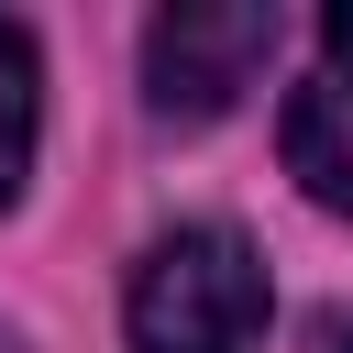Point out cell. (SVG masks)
<instances>
[{"label": "cell", "instance_id": "6da1fadb", "mask_svg": "<svg viewBox=\"0 0 353 353\" xmlns=\"http://www.w3.org/2000/svg\"><path fill=\"white\" fill-rule=\"evenodd\" d=\"M132 353H265V265L243 232L188 221L132 265Z\"/></svg>", "mask_w": 353, "mask_h": 353}, {"label": "cell", "instance_id": "7a4b0ae2", "mask_svg": "<svg viewBox=\"0 0 353 353\" xmlns=\"http://www.w3.org/2000/svg\"><path fill=\"white\" fill-rule=\"evenodd\" d=\"M276 55V11L265 0H221V11H165L154 33H143V88H154V110L165 121H221L243 88H254V66Z\"/></svg>", "mask_w": 353, "mask_h": 353}, {"label": "cell", "instance_id": "3957f363", "mask_svg": "<svg viewBox=\"0 0 353 353\" xmlns=\"http://www.w3.org/2000/svg\"><path fill=\"white\" fill-rule=\"evenodd\" d=\"M287 176H298L320 210L353 221V11L320 22V66H309V88L287 99Z\"/></svg>", "mask_w": 353, "mask_h": 353}, {"label": "cell", "instance_id": "277c9868", "mask_svg": "<svg viewBox=\"0 0 353 353\" xmlns=\"http://www.w3.org/2000/svg\"><path fill=\"white\" fill-rule=\"evenodd\" d=\"M22 165H33V33L0 22V210L22 199Z\"/></svg>", "mask_w": 353, "mask_h": 353}, {"label": "cell", "instance_id": "5b68a950", "mask_svg": "<svg viewBox=\"0 0 353 353\" xmlns=\"http://www.w3.org/2000/svg\"><path fill=\"white\" fill-rule=\"evenodd\" d=\"M320 353H353V320H331V331H320Z\"/></svg>", "mask_w": 353, "mask_h": 353}, {"label": "cell", "instance_id": "8992f818", "mask_svg": "<svg viewBox=\"0 0 353 353\" xmlns=\"http://www.w3.org/2000/svg\"><path fill=\"white\" fill-rule=\"evenodd\" d=\"M0 353H11V342H0Z\"/></svg>", "mask_w": 353, "mask_h": 353}]
</instances>
